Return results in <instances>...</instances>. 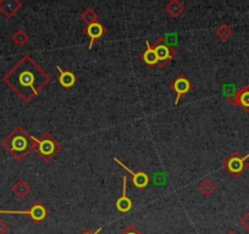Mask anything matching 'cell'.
Masks as SVG:
<instances>
[{"label":"cell","mask_w":249,"mask_h":234,"mask_svg":"<svg viewBox=\"0 0 249 234\" xmlns=\"http://www.w3.org/2000/svg\"><path fill=\"white\" fill-rule=\"evenodd\" d=\"M11 39H13V42L15 43L16 45H18V47H23L25 44H27V42L30 40V37H28V34L23 30H18L13 34Z\"/></svg>","instance_id":"18"},{"label":"cell","mask_w":249,"mask_h":234,"mask_svg":"<svg viewBox=\"0 0 249 234\" xmlns=\"http://www.w3.org/2000/svg\"><path fill=\"white\" fill-rule=\"evenodd\" d=\"M121 234H143V233L137 228V227L133 226V224H130V226H127L126 228H124V231L122 232Z\"/></svg>","instance_id":"21"},{"label":"cell","mask_w":249,"mask_h":234,"mask_svg":"<svg viewBox=\"0 0 249 234\" xmlns=\"http://www.w3.org/2000/svg\"><path fill=\"white\" fill-rule=\"evenodd\" d=\"M80 17L87 26L92 25V23L99 22V16H98V14L95 13L94 9L92 8L85 9V10L82 11V14H81Z\"/></svg>","instance_id":"17"},{"label":"cell","mask_w":249,"mask_h":234,"mask_svg":"<svg viewBox=\"0 0 249 234\" xmlns=\"http://www.w3.org/2000/svg\"><path fill=\"white\" fill-rule=\"evenodd\" d=\"M239 223H241L242 227H243V228L249 233V211L241 217V219H239Z\"/></svg>","instance_id":"22"},{"label":"cell","mask_w":249,"mask_h":234,"mask_svg":"<svg viewBox=\"0 0 249 234\" xmlns=\"http://www.w3.org/2000/svg\"><path fill=\"white\" fill-rule=\"evenodd\" d=\"M13 194L18 199H25L28 194L31 193V185L25 181H18L15 184L13 185Z\"/></svg>","instance_id":"15"},{"label":"cell","mask_w":249,"mask_h":234,"mask_svg":"<svg viewBox=\"0 0 249 234\" xmlns=\"http://www.w3.org/2000/svg\"><path fill=\"white\" fill-rule=\"evenodd\" d=\"M215 189H216V187H215V184L210 180H204L199 184L200 193H203V195H205V197H209L210 194H213Z\"/></svg>","instance_id":"19"},{"label":"cell","mask_w":249,"mask_h":234,"mask_svg":"<svg viewBox=\"0 0 249 234\" xmlns=\"http://www.w3.org/2000/svg\"><path fill=\"white\" fill-rule=\"evenodd\" d=\"M1 145L18 161H22L31 151L37 148L36 137L28 134L22 126L15 127L10 134L4 138Z\"/></svg>","instance_id":"2"},{"label":"cell","mask_w":249,"mask_h":234,"mask_svg":"<svg viewBox=\"0 0 249 234\" xmlns=\"http://www.w3.org/2000/svg\"><path fill=\"white\" fill-rule=\"evenodd\" d=\"M184 9H186L184 8V4L182 3V1H179V0H171V1H169V3L165 5V10H166L167 13H169V15L174 18L178 17V16L183 13Z\"/></svg>","instance_id":"16"},{"label":"cell","mask_w":249,"mask_h":234,"mask_svg":"<svg viewBox=\"0 0 249 234\" xmlns=\"http://www.w3.org/2000/svg\"><path fill=\"white\" fill-rule=\"evenodd\" d=\"M0 214L8 215H27L35 223H40L49 215L47 207L40 201H35L28 210H0Z\"/></svg>","instance_id":"5"},{"label":"cell","mask_w":249,"mask_h":234,"mask_svg":"<svg viewBox=\"0 0 249 234\" xmlns=\"http://www.w3.org/2000/svg\"><path fill=\"white\" fill-rule=\"evenodd\" d=\"M83 33L90 38V43L89 45H88V49H92L93 44H94L95 42H98L103 35H105V33H107V28H105L100 22L92 23V25L86 26L85 30H83Z\"/></svg>","instance_id":"10"},{"label":"cell","mask_w":249,"mask_h":234,"mask_svg":"<svg viewBox=\"0 0 249 234\" xmlns=\"http://www.w3.org/2000/svg\"><path fill=\"white\" fill-rule=\"evenodd\" d=\"M36 143H37L36 151L44 161H50L62 149L61 144L49 132L43 133L42 138L39 139L36 138Z\"/></svg>","instance_id":"3"},{"label":"cell","mask_w":249,"mask_h":234,"mask_svg":"<svg viewBox=\"0 0 249 234\" xmlns=\"http://www.w3.org/2000/svg\"><path fill=\"white\" fill-rule=\"evenodd\" d=\"M21 8L22 3L20 0H0V13L8 18L13 17Z\"/></svg>","instance_id":"11"},{"label":"cell","mask_w":249,"mask_h":234,"mask_svg":"<svg viewBox=\"0 0 249 234\" xmlns=\"http://www.w3.org/2000/svg\"><path fill=\"white\" fill-rule=\"evenodd\" d=\"M102 231H103L102 227H100V228H98L97 231H95V232L90 231V229H88V228H87V229H85V231H83L82 233H81V234H99L100 232H102Z\"/></svg>","instance_id":"24"},{"label":"cell","mask_w":249,"mask_h":234,"mask_svg":"<svg viewBox=\"0 0 249 234\" xmlns=\"http://www.w3.org/2000/svg\"><path fill=\"white\" fill-rule=\"evenodd\" d=\"M112 160H114V161L116 162V164H119L120 166H121L122 168L124 169V171H127L128 173H130L131 176H132V184L135 185L136 188H138V189H143V188H145L148 184H149L150 178H149V176H148V174L145 173L144 171L133 172L132 169L128 168L127 165H124V162L120 161V160L117 159V157L114 156V157H112Z\"/></svg>","instance_id":"8"},{"label":"cell","mask_w":249,"mask_h":234,"mask_svg":"<svg viewBox=\"0 0 249 234\" xmlns=\"http://www.w3.org/2000/svg\"><path fill=\"white\" fill-rule=\"evenodd\" d=\"M9 232V224L5 221L0 219V234H6Z\"/></svg>","instance_id":"23"},{"label":"cell","mask_w":249,"mask_h":234,"mask_svg":"<svg viewBox=\"0 0 249 234\" xmlns=\"http://www.w3.org/2000/svg\"><path fill=\"white\" fill-rule=\"evenodd\" d=\"M145 49L144 51L141 55V59H142L143 63L147 64L148 66H155L158 65V57L155 54V50L153 48V45H150L149 40H145Z\"/></svg>","instance_id":"14"},{"label":"cell","mask_w":249,"mask_h":234,"mask_svg":"<svg viewBox=\"0 0 249 234\" xmlns=\"http://www.w3.org/2000/svg\"><path fill=\"white\" fill-rule=\"evenodd\" d=\"M249 154L241 155L238 151H232L230 156L222 162V167L231 174L233 178H238L249 167Z\"/></svg>","instance_id":"4"},{"label":"cell","mask_w":249,"mask_h":234,"mask_svg":"<svg viewBox=\"0 0 249 234\" xmlns=\"http://www.w3.org/2000/svg\"><path fill=\"white\" fill-rule=\"evenodd\" d=\"M227 234H236V233H234V232H232V231H230Z\"/></svg>","instance_id":"25"},{"label":"cell","mask_w":249,"mask_h":234,"mask_svg":"<svg viewBox=\"0 0 249 234\" xmlns=\"http://www.w3.org/2000/svg\"><path fill=\"white\" fill-rule=\"evenodd\" d=\"M56 68L60 72L59 83L62 85V87L69 89V88L73 87V85L76 84V82H77V77H76L75 73L71 72V71L69 70H64V68H61L60 66H56Z\"/></svg>","instance_id":"13"},{"label":"cell","mask_w":249,"mask_h":234,"mask_svg":"<svg viewBox=\"0 0 249 234\" xmlns=\"http://www.w3.org/2000/svg\"><path fill=\"white\" fill-rule=\"evenodd\" d=\"M234 106L242 107L244 112L249 114V85L239 88L234 94Z\"/></svg>","instance_id":"12"},{"label":"cell","mask_w":249,"mask_h":234,"mask_svg":"<svg viewBox=\"0 0 249 234\" xmlns=\"http://www.w3.org/2000/svg\"><path fill=\"white\" fill-rule=\"evenodd\" d=\"M171 89L176 92V100H175V105L178 104L179 99L187 93L191 92L193 89V83L191 82L188 78L184 75H178L174 81L171 82Z\"/></svg>","instance_id":"7"},{"label":"cell","mask_w":249,"mask_h":234,"mask_svg":"<svg viewBox=\"0 0 249 234\" xmlns=\"http://www.w3.org/2000/svg\"><path fill=\"white\" fill-rule=\"evenodd\" d=\"M115 206H116L117 211H120L121 214H127L132 210L133 204L131 198L127 195V177L124 176L122 177V194L119 199L115 202Z\"/></svg>","instance_id":"9"},{"label":"cell","mask_w":249,"mask_h":234,"mask_svg":"<svg viewBox=\"0 0 249 234\" xmlns=\"http://www.w3.org/2000/svg\"><path fill=\"white\" fill-rule=\"evenodd\" d=\"M215 33H216V35L220 38V39L227 40L232 35L233 31H232V28L230 27V26L221 25V26H219V27L216 28Z\"/></svg>","instance_id":"20"},{"label":"cell","mask_w":249,"mask_h":234,"mask_svg":"<svg viewBox=\"0 0 249 234\" xmlns=\"http://www.w3.org/2000/svg\"><path fill=\"white\" fill-rule=\"evenodd\" d=\"M3 81L22 101L30 102L44 89L52 77L26 54L4 75Z\"/></svg>","instance_id":"1"},{"label":"cell","mask_w":249,"mask_h":234,"mask_svg":"<svg viewBox=\"0 0 249 234\" xmlns=\"http://www.w3.org/2000/svg\"><path fill=\"white\" fill-rule=\"evenodd\" d=\"M155 50V54L158 57V66L159 67H165L172 59H175L177 55V50L174 48L169 47L165 43L164 38H159L154 45H153Z\"/></svg>","instance_id":"6"}]
</instances>
